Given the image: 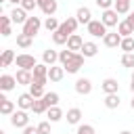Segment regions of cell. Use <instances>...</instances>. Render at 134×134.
Here are the masks:
<instances>
[{
	"instance_id": "d6986e66",
	"label": "cell",
	"mask_w": 134,
	"mask_h": 134,
	"mask_svg": "<svg viewBox=\"0 0 134 134\" xmlns=\"http://www.w3.org/2000/svg\"><path fill=\"white\" fill-rule=\"evenodd\" d=\"M0 113L2 115H13L15 113V103L8 100L4 94H0Z\"/></svg>"
},
{
	"instance_id": "44dd1931",
	"label": "cell",
	"mask_w": 134,
	"mask_h": 134,
	"mask_svg": "<svg viewBox=\"0 0 134 134\" xmlns=\"http://www.w3.org/2000/svg\"><path fill=\"white\" fill-rule=\"evenodd\" d=\"M67 124H71V126H80V119H82V109H77V107H71L69 111H67Z\"/></svg>"
},
{
	"instance_id": "5bb4252c",
	"label": "cell",
	"mask_w": 134,
	"mask_h": 134,
	"mask_svg": "<svg viewBox=\"0 0 134 134\" xmlns=\"http://www.w3.org/2000/svg\"><path fill=\"white\" fill-rule=\"evenodd\" d=\"M65 73H67V71H65L63 65H52V67L48 69V80H50V82H61V80L65 77Z\"/></svg>"
},
{
	"instance_id": "7bdbcfd3",
	"label": "cell",
	"mask_w": 134,
	"mask_h": 134,
	"mask_svg": "<svg viewBox=\"0 0 134 134\" xmlns=\"http://www.w3.org/2000/svg\"><path fill=\"white\" fill-rule=\"evenodd\" d=\"M126 21H128V23H130V27L134 29V10H130V13H128V17H126Z\"/></svg>"
},
{
	"instance_id": "d6a6232c",
	"label": "cell",
	"mask_w": 134,
	"mask_h": 134,
	"mask_svg": "<svg viewBox=\"0 0 134 134\" xmlns=\"http://www.w3.org/2000/svg\"><path fill=\"white\" fill-rule=\"evenodd\" d=\"M73 57H75V52H73V50H61V52H59V63L65 67Z\"/></svg>"
},
{
	"instance_id": "7a4b0ae2",
	"label": "cell",
	"mask_w": 134,
	"mask_h": 134,
	"mask_svg": "<svg viewBox=\"0 0 134 134\" xmlns=\"http://www.w3.org/2000/svg\"><path fill=\"white\" fill-rule=\"evenodd\" d=\"M15 65H17L19 69L34 71V67L38 65V61H36V57H34V54H27V52H23V54H17V59H15Z\"/></svg>"
},
{
	"instance_id": "ac0fdd59",
	"label": "cell",
	"mask_w": 134,
	"mask_h": 134,
	"mask_svg": "<svg viewBox=\"0 0 134 134\" xmlns=\"http://www.w3.org/2000/svg\"><path fill=\"white\" fill-rule=\"evenodd\" d=\"M82 46H84V40H82V36L80 34H71L69 36V40H67V50H82Z\"/></svg>"
},
{
	"instance_id": "3957f363",
	"label": "cell",
	"mask_w": 134,
	"mask_h": 134,
	"mask_svg": "<svg viewBox=\"0 0 134 134\" xmlns=\"http://www.w3.org/2000/svg\"><path fill=\"white\" fill-rule=\"evenodd\" d=\"M42 27H44V23H42V19H40V17H29V19L25 21V25H23V31H21V34H27V36H31V38H34Z\"/></svg>"
},
{
	"instance_id": "7dc6e473",
	"label": "cell",
	"mask_w": 134,
	"mask_h": 134,
	"mask_svg": "<svg viewBox=\"0 0 134 134\" xmlns=\"http://www.w3.org/2000/svg\"><path fill=\"white\" fill-rule=\"evenodd\" d=\"M119 134H132V132H130V130H124V132H119Z\"/></svg>"
},
{
	"instance_id": "ee69618b",
	"label": "cell",
	"mask_w": 134,
	"mask_h": 134,
	"mask_svg": "<svg viewBox=\"0 0 134 134\" xmlns=\"http://www.w3.org/2000/svg\"><path fill=\"white\" fill-rule=\"evenodd\" d=\"M36 2H38V8H42L46 2H52V0H36Z\"/></svg>"
},
{
	"instance_id": "b9f144b4",
	"label": "cell",
	"mask_w": 134,
	"mask_h": 134,
	"mask_svg": "<svg viewBox=\"0 0 134 134\" xmlns=\"http://www.w3.org/2000/svg\"><path fill=\"white\" fill-rule=\"evenodd\" d=\"M23 134H40V132H38V126H27L23 128Z\"/></svg>"
},
{
	"instance_id": "484cf974",
	"label": "cell",
	"mask_w": 134,
	"mask_h": 134,
	"mask_svg": "<svg viewBox=\"0 0 134 134\" xmlns=\"http://www.w3.org/2000/svg\"><path fill=\"white\" fill-rule=\"evenodd\" d=\"M130 2L132 0H115L113 8L117 10V15H128L130 13Z\"/></svg>"
},
{
	"instance_id": "bcb514c9",
	"label": "cell",
	"mask_w": 134,
	"mask_h": 134,
	"mask_svg": "<svg viewBox=\"0 0 134 134\" xmlns=\"http://www.w3.org/2000/svg\"><path fill=\"white\" fill-rule=\"evenodd\" d=\"M130 92L134 94V82H130Z\"/></svg>"
},
{
	"instance_id": "cb8c5ba5",
	"label": "cell",
	"mask_w": 134,
	"mask_h": 134,
	"mask_svg": "<svg viewBox=\"0 0 134 134\" xmlns=\"http://www.w3.org/2000/svg\"><path fill=\"white\" fill-rule=\"evenodd\" d=\"M117 34L121 36V38H130L132 34H134V29L130 27V23L124 19V21H119V25H117Z\"/></svg>"
},
{
	"instance_id": "d4e9b609",
	"label": "cell",
	"mask_w": 134,
	"mask_h": 134,
	"mask_svg": "<svg viewBox=\"0 0 134 134\" xmlns=\"http://www.w3.org/2000/svg\"><path fill=\"white\" fill-rule=\"evenodd\" d=\"M103 103H105L107 109H117L121 100H119V94H105V100Z\"/></svg>"
},
{
	"instance_id": "e575fe53",
	"label": "cell",
	"mask_w": 134,
	"mask_h": 134,
	"mask_svg": "<svg viewBox=\"0 0 134 134\" xmlns=\"http://www.w3.org/2000/svg\"><path fill=\"white\" fill-rule=\"evenodd\" d=\"M67 40H69V36H65V34H63V31H59V29L52 34V42H54L57 46H61V44H67Z\"/></svg>"
},
{
	"instance_id": "4316f807",
	"label": "cell",
	"mask_w": 134,
	"mask_h": 134,
	"mask_svg": "<svg viewBox=\"0 0 134 134\" xmlns=\"http://www.w3.org/2000/svg\"><path fill=\"white\" fill-rule=\"evenodd\" d=\"M57 8H59V4H57V0H52V2H46V4H44L40 10L44 13V17H54Z\"/></svg>"
},
{
	"instance_id": "74e56055",
	"label": "cell",
	"mask_w": 134,
	"mask_h": 134,
	"mask_svg": "<svg viewBox=\"0 0 134 134\" xmlns=\"http://www.w3.org/2000/svg\"><path fill=\"white\" fill-rule=\"evenodd\" d=\"M96 2V6L100 8V10H109V8H113V4H115V0H94Z\"/></svg>"
},
{
	"instance_id": "9a60e30c",
	"label": "cell",
	"mask_w": 134,
	"mask_h": 134,
	"mask_svg": "<svg viewBox=\"0 0 134 134\" xmlns=\"http://www.w3.org/2000/svg\"><path fill=\"white\" fill-rule=\"evenodd\" d=\"M15 77H17V84L19 86H31V82H34V73L27 71V69H19Z\"/></svg>"
},
{
	"instance_id": "7402d4cb",
	"label": "cell",
	"mask_w": 134,
	"mask_h": 134,
	"mask_svg": "<svg viewBox=\"0 0 134 134\" xmlns=\"http://www.w3.org/2000/svg\"><path fill=\"white\" fill-rule=\"evenodd\" d=\"M57 61H59V52H57V50H50V48H48V50L42 52V63H44V65L52 67Z\"/></svg>"
},
{
	"instance_id": "ffe728a7",
	"label": "cell",
	"mask_w": 134,
	"mask_h": 134,
	"mask_svg": "<svg viewBox=\"0 0 134 134\" xmlns=\"http://www.w3.org/2000/svg\"><path fill=\"white\" fill-rule=\"evenodd\" d=\"M46 117H48L50 124H57V121H61V119L65 117V113H63V109L57 105V107H50V109L46 111Z\"/></svg>"
},
{
	"instance_id": "d590c367",
	"label": "cell",
	"mask_w": 134,
	"mask_h": 134,
	"mask_svg": "<svg viewBox=\"0 0 134 134\" xmlns=\"http://www.w3.org/2000/svg\"><path fill=\"white\" fill-rule=\"evenodd\" d=\"M29 94L34 96V98H42L46 92H44V86H38V84H31L29 86Z\"/></svg>"
},
{
	"instance_id": "60d3db41",
	"label": "cell",
	"mask_w": 134,
	"mask_h": 134,
	"mask_svg": "<svg viewBox=\"0 0 134 134\" xmlns=\"http://www.w3.org/2000/svg\"><path fill=\"white\" fill-rule=\"evenodd\" d=\"M10 23H13L10 15H2L0 17V27H10Z\"/></svg>"
},
{
	"instance_id": "8d00e7d4",
	"label": "cell",
	"mask_w": 134,
	"mask_h": 134,
	"mask_svg": "<svg viewBox=\"0 0 134 134\" xmlns=\"http://www.w3.org/2000/svg\"><path fill=\"white\" fill-rule=\"evenodd\" d=\"M75 134H94V126L92 124H80Z\"/></svg>"
},
{
	"instance_id": "2e32d148",
	"label": "cell",
	"mask_w": 134,
	"mask_h": 134,
	"mask_svg": "<svg viewBox=\"0 0 134 134\" xmlns=\"http://www.w3.org/2000/svg\"><path fill=\"white\" fill-rule=\"evenodd\" d=\"M75 19H77L82 25H88V23L92 21V13H90V8H88V6H80V8L75 10Z\"/></svg>"
},
{
	"instance_id": "f6af8a7d",
	"label": "cell",
	"mask_w": 134,
	"mask_h": 134,
	"mask_svg": "<svg viewBox=\"0 0 134 134\" xmlns=\"http://www.w3.org/2000/svg\"><path fill=\"white\" fill-rule=\"evenodd\" d=\"M8 2H13V4H15V6H17V4H21V2H23V0H8Z\"/></svg>"
},
{
	"instance_id": "e0dca14e",
	"label": "cell",
	"mask_w": 134,
	"mask_h": 134,
	"mask_svg": "<svg viewBox=\"0 0 134 134\" xmlns=\"http://www.w3.org/2000/svg\"><path fill=\"white\" fill-rule=\"evenodd\" d=\"M80 52L84 54V59H92V57L98 54V44L96 42H84V46H82Z\"/></svg>"
},
{
	"instance_id": "f546056e",
	"label": "cell",
	"mask_w": 134,
	"mask_h": 134,
	"mask_svg": "<svg viewBox=\"0 0 134 134\" xmlns=\"http://www.w3.org/2000/svg\"><path fill=\"white\" fill-rule=\"evenodd\" d=\"M119 63H121V67H126V69H134V52H124Z\"/></svg>"
},
{
	"instance_id": "836d02e7",
	"label": "cell",
	"mask_w": 134,
	"mask_h": 134,
	"mask_svg": "<svg viewBox=\"0 0 134 134\" xmlns=\"http://www.w3.org/2000/svg\"><path fill=\"white\" fill-rule=\"evenodd\" d=\"M119 48H121L124 52H134V38H132V36H130V38H124L121 44H119Z\"/></svg>"
},
{
	"instance_id": "8fae6325",
	"label": "cell",
	"mask_w": 134,
	"mask_h": 134,
	"mask_svg": "<svg viewBox=\"0 0 134 134\" xmlns=\"http://www.w3.org/2000/svg\"><path fill=\"white\" fill-rule=\"evenodd\" d=\"M34 100H36V98H34L29 92H23V94H19V98H17V107L23 109V111H31Z\"/></svg>"
},
{
	"instance_id": "83f0119b",
	"label": "cell",
	"mask_w": 134,
	"mask_h": 134,
	"mask_svg": "<svg viewBox=\"0 0 134 134\" xmlns=\"http://www.w3.org/2000/svg\"><path fill=\"white\" fill-rule=\"evenodd\" d=\"M59 27H61V23H59V21H57L54 17H46V19H44V29H46V31L54 34V31H57Z\"/></svg>"
},
{
	"instance_id": "4dcf8cb0",
	"label": "cell",
	"mask_w": 134,
	"mask_h": 134,
	"mask_svg": "<svg viewBox=\"0 0 134 134\" xmlns=\"http://www.w3.org/2000/svg\"><path fill=\"white\" fill-rule=\"evenodd\" d=\"M31 40H34L31 36L19 34V36H17V46H19V48H29V46H31Z\"/></svg>"
},
{
	"instance_id": "6da1fadb",
	"label": "cell",
	"mask_w": 134,
	"mask_h": 134,
	"mask_svg": "<svg viewBox=\"0 0 134 134\" xmlns=\"http://www.w3.org/2000/svg\"><path fill=\"white\" fill-rule=\"evenodd\" d=\"M86 29H88V34L92 36V38H105L109 31H107V25L100 21V19H92L88 25H86Z\"/></svg>"
},
{
	"instance_id": "ba28073f",
	"label": "cell",
	"mask_w": 134,
	"mask_h": 134,
	"mask_svg": "<svg viewBox=\"0 0 134 134\" xmlns=\"http://www.w3.org/2000/svg\"><path fill=\"white\" fill-rule=\"evenodd\" d=\"M15 86H19L15 75H10V73H2V75H0V90H2V92H10Z\"/></svg>"
},
{
	"instance_id": "1f68e13d",
	"label": "cell",
	"mask_w": 134,
	"mask_h": 134,
	"mask_svg": "<svg viewBox=\"0 0 134 134\" xmlns=\"http://www.w3.org/2000/svg\"><path fill=\"white\" fill-rule=\"evenodd\" d=\"M42 98H44V103L48 105V109H50V107H57V105H59V94H57V92H46V94H44Z\"/></svg>"
},
{
	"instance_id": "30bf717a",
	"label": "cell",
	"mask_w": 134,
	"mask_h": 134,
	"mask_svg": "<svg viewBox=\"0 0 134 134\" xmlns=\"http://www.w3.org/2000/svg\"><path fill=\"white\" fill-rule=\"evenodd\" d=\"M100 88H103L105 94H117V92H119V82H117L115 77H107V80H103Z\"/></svg>"
},
{
	"instance_id": "4fadbf2b",
	"label": "cell",
	"mask_w": 134,
	"mask_h": 134,
	"mask_svg": "<svg viewBox=\"0 0 134 134\" xmlns=\"http://www.w3.org/2000/svg\"><path fill=\"white\" fill-rule=\"evenodd\" d=\"M10 19H13V23H17V25H25V21H27L29 17H27V13H25L21 6H15V8L10 10Z\"/></svg>"
},
{
	"instance_id": "7c38bea8",
	"label": "cell",
	"mask_w": 134,
	"mask_h": 134,
	"mask_svg": "<svg viewBox=\"0 0 134 134\" xmlns=\"http://www.w3.org/2000/svg\"><path fill=\"white\" fill-rule=\"evenodd\" d=\"M121 40H124V38H121L117 31H109V34L103 38V44H105L107 48H117V46L121 44Z\"/></svg>"
},
{
	"instance_id": "681fc988",
	"label": "cell",
	"mask_w": 134,
	"mask_h": 134,
	"mask_svg": "<svg viewBox=\"0 0 134 134\" xmlns=\"http://www.w3.org/2000/svg\"><path fill=\"white\" fill-rule=\"evenodd\" d=\"M0 134H6V132H4V130H0Z\"/></svg>"
},
{
	"instance_id": "c3c4849f",
	"label": "cell",
	"mask_w": 134,
	"mask_h": 134,
	"mask_svg": "<svg viewBox=\"0 0 134 134\" xmlns=\"http://www.w3.org/2000/svg\"><path fill=\"white\" fill-rule=\"evenodd\" d=\"M130 107H132V109H134V96H132V100H130Z\"/></svg>"
},
{
	"instance_id": "8992f818",
	"label": "cell",
	"mask_w": 134,
	"mask_h": 134,
	"mask_svg": "<svg viewBox=\"0 0 134 134\" xmlns=\"http://www.w3.org/2000/svg\"><path fill=\"white\" fill-rule=\"evenodd\" d=\"M82 67H84V54H82V52H75V57L65 65V71H67V73H77Z\"/></svg>"
},
{
	"instance_id": "603a6c76",
	"label": "cell",
	"mask_w": 134,
	"mask_h": 134,
	"mask_svg": "<svg viewBox=\"0 0 134 134\" xmlns=\"http://www.w3.org/2000/svg\"><path fill=\"white\" fill-rule=\"evenodd\" d=\"M15 52L10 50V48H6V50H2V57H0V67H10V63H15Z\"/></svg>"
},
{
	"instance_id": "52a82bcc",
	"label": "cell",
	"mask_w": 134,
	"mask_h": 134,
	"mask_svg": "<svg viewBox=\"0 0 134 134\" xmlns=\"http://www.w3.org/2000/svg\"><path fill=\"white\" fill-rule=\"evenodd\" d=\"M77 25H80V21L75 19V17H67L63 23H61V27H59V31H63L65 36H71V34H75V29H77Z\"/></svg>"
},
{
	"instance_id": "9c48e42d",
	"label": "cell",
	"mask_w": 134,
	"mask_h": 134,
	"mask_svg": "<svg viewBox=\"0 0 134 134\" xmlns=\"http://www.w3.org/2000/svg\"><path fill=\"white\" fill-rule=\"evenodd\" d=\"M73 88H75L77 94H90V92H92V82H90L88 77H77Z\"/></svg>"
},
{
	"instance_id": "f907efd6",
	"label": "cell",
	"mask_w": 134,
	"mask_h": 134,
	"mask_svg": "<svg viewBox=\"0 0 134 134\" xmlns=\"http://www.w3.org/2000/svg\"><path fill=\"white\" fill-rule=\"evenodd\" d=\"M132 82H134V73H132Z\"/></svg>"
},
{
	"instance_id": "5b68a950",
	"label": "cell",
	"mask_w": 134,
	"mask_h": 134,
	"mask_svg": "<svg viewBox=\"0 0 134 134\" xmlns=\"http://www.w3.org/2000/svg\"><path fill=\"white\" fill-rule=\"evenodd\" d=\"M100 21H103L107 27H117V25H119V19H117V10H115V8L103 10V15H100Z\"/></svg>"
},
{
	"instance_id": "f1b7e54d",
	"label": "cell",
	"mask_w": 134,
	"mask_h": 134,
	"mask_svg": "<svg viewBox=\"0 0 134 134\" xmlns=\"http://www.w3.org/2000/svg\"><path fill=\"white\" fill-rule=\"evenodd\" d=\"M31 111H34V113H38V115H42V113H46V111H48V105L44 103V98H36V100H34Z\"/></svg>"
},
{
	"instance_id": "ab89813d",
	"label": "cell",
	"mask_w": 134,
	"mask_h": 134,
	"mask_svg": "<svg viewBox=\"0 0 134 134\" xmlns=\"http://www.w3.org/2000/svg\"><path fill=\"white\" fill-rule=\"evenodd\" d=\"M38 132H40V134H50V121H48V119L40 121V124H38Z\"/></svg>"
},
{
	"instance_id": "f35d334b",
	"label": "cell",
	"mask_w": 134,
	"mask_h": 134,
	"mask_svg": "<svg viewBox=\"0 0 134 134\" xmlns=\"http://www.w3.org/2000/svg\"><path fill=\"white\" fill-rule=\"evenodd\" d=\"M19 6H21V8L25 10V13H29V10H34V8L38 6V2H36V0H23V2L19 4Z\"/></svg>"
},
{
	"instance_id": "277c9868",
	"label": "cell",
	"mask_w": 134,
	"mask_h": 134,
	"mask_svg": "<svg viewBox=\"0 0 134 134\" xmlns=\"http://www.w3.org/2000/svg\"><path fill=\"white\" fill-rule=\"evenodd\" d=\"M10 126L13 128H27L29 126V115H27V111H23V109H19V111H15L13 115H10Z\"/></svg>"
}]
</instances>
